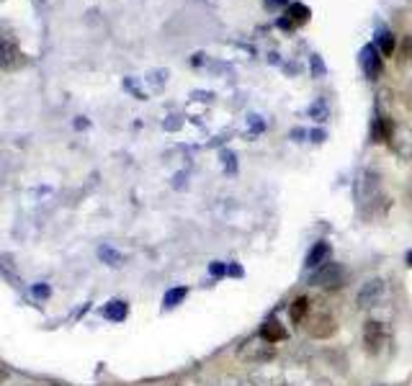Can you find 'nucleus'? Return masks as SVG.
<instances>
[{
  "instance_id": "obj_11",
  "label": "nucleus",
  "mask_w": 412,
  "mask_h": 386,
  "mask_svg": "<svg viewBox=\"0 0 412 386\" xmlns=\"http://www.w3.org/2000/svg\"><path fill=\"white\" fill-rule=\"evenodd\" d=\"M103 314H106L108 319H114V322H122V319L127 317V304H124V301H111V304L103 309Z\"/></svg>"
},
{
  "instance_id": "obj_6",
  "label": "nucleus",
  "mask_w": 412,
  "mask_h": 386,
  "mask_svg": "<svg viewBox=\"0 0 412 386\" xmlns=\"http://www.w3.org/2000/svg\"><path fill=\"white\" fill-rule=\"evenodd\" d=\"M386 343V330L381 322H376V319H369L364 325V345H366V353H379L381 348H384Z\"/></svg>"
},
{
  "instance_id": "obj_19",
  "label": "nucleus",
  "mask_w": 412,
  "mask_h": 386,
  "mask_svg": "<svg viewBox=\"0 0 412 386\" xmlns=\"http://www.w3.org/2000/svg\"><path fill=\"white\" fill-rule=\"evenodd\" d=\"M6 381H8V368H3V366H0V386L6 384Z\"/></svg>"
},
{
  "instance_id": "obj_2",
  "label": "nucleus",
  "mask_w": 412,
  "mask_h": 386,
  "mask_svg": "<svg viewBox=\"0 0 412 386\" xmlns=\"http://www.w3.org/2000/svg\"><path fill=\"white\" fill-rule=\"evenodd\" d=\"M237 358L243 360V363H253V366H260V363H268V360L276 358V350L270 343H265L263 338L260 340H248L240 353H237Z\"/></svg>"
},
{
  "instance_id": "obj_13",
  "label": "nucleus",
  "mask_w": 412,
  "mask_h": 386,
  "mask_svg": "<svg viewBox=\"0 0 412 386\" xmlns=\"http://www.w3.org/2000/svg\"><path fill=\"white\" fill-rule=\"evenodd\" d=\"M98 257H101L103 263L114 265V268H119V265L124 263V257L119 255V252H116L114 247H101V250H98Z\"/></svg>"
},
{
  "instance_id": "obj_20",
  "label": "nucleus",
  "mask_w": 412,
  "mask_h": 386,
  "mask_svg": "<svg viewBox=\"0 0 412 386\" xmlns=\"http://www.w3.org/2000/svg\"><path fill=\"white\" fill-rule=\"evenodd\" d=\"M26 386H57V384H49V381H36V384H26Z\"/></svg>"
},
{
  "instance_id": "obj_4",
  "label": "nucleus",
  "mask_w": 412,
  "mask_h": 386,
  "mask_svg": "<svg viewBox=\"0 0 412 386\" xmlns=\"http://www.w3.org/2000/svg\"><path fill=\"white\" fill-rule=\"evenodd\" d=\"M338 332V322L330 312H315L310 317V335L315 340H327Z\"/></svg>"
},
{
  "instance_id": "obj_16",
  "label": "nucleus",
  "mask_w": 412,
  "mask_h": 386,
  "mask_svg": "<svg viewBox=\"0 0 412 386\" xmlns=\"http://www.w3.org/2000/svg\"><path fill=\"white\" fill-rule=\"evenodd\" d=\"M211 273H214V276H224V271H227V268H224L222 263H211V268H209Z\"/></svg>"
},
{
  "instance_id": "obj_9",
  "label": "nucleus",
  "mask_w": 412,
  "mask_h": 386,
  "mask_svg": "<svg viewBox=\"0 0 412 386\" xmlns=\"http://www.w3.org/2000/svg\"><path fill=\"white\" fill-rule=\"evenodd\" d=\"M310 309H312V304H310V299L307 296L294 299V304H291V309H289L291 322H294V325H302V322L307 319V314H310Z\"/></svg>"
},
{
  "instance_id": "obj_12",
  "label": "nucleus",
  "mask_w": 412,
  "mask_h": 386,
  "mask_svg": "<svg viewBox=\"0 0 412 386\" xmlns=\"http://www.w3.org/2000/svg\"><path fill=\"white\" fill-rule=\"evenodd\" d=\"M189 296V289H186V286H178V289H170L168 294H165V306H178L183 301V299Z\"/></svg>"
},
{
  "instance_id": "obj_24",
  "label": "nucleus",
  "mask_w": 412,
  "mask_h": 386,
  "mask_svg": "<svg viewBox=\"0 0 412 386\" xmlns=\"http://www.w3.org/2000/svg\"><path fill=\"white\" fill-rule=\"evenodd\" d=\"M376 386H386V384H376Z\"/></svg>"
},
{
  "instance_id": "obj_7",
  "label": "nucleus",
  "mask_w": 412,
  "mask_h": 386,
  "mask_svg": "<svg viewBox=\"0 0 412 386\" xmlns=\"http://www.w3.org/2000/svg\"><path fill=\"white\" fill-rule=\"evenodd\" d=\"M327 257H330V245L324 242V240H319V242H315V247L307 252L305 265L310 268V271H315V268H319V265L327 263Z\"/></svg>"
},
{
  "instance_id": "obj_8",
  "label": "nucleus",
  "mask_w": 412,
  "mask_h": 386,
  "mask_svg": "<svg viewBox=\"0 0 412 386\" xmlns=\"http://www.w3.org/2000/svg\"><path fill=\"white\" fill-rule=\"evenodd\" d=\"M260 338H263L265 343H270V345H276V343L289 338V332L284 330V325H281L278 319H268V322L260 327Z\"/></svg>"
},
{
  "instance_id": "obj_17",
  "label": "nucleus",
  "mask_w": 412,
  "mask_h": 386,
  "mask_svg": "<svg viewBox=\"0 0 412 386\" xmlns=\"http://www.w3.org/2000/svg\"><path fill=\"white\" fill-rule=\"evenodd\" d=\"M227 273H230V276H243V268H240V265H230Z\"/></svg>"
},
{
  "instance_id": "obj_10",
  "label": "nucleus",
  "mask_w": 412,
  "mask_h": 386,
  "mask_svg": "<svg viewBox=\"0 0 412 386\" xmlns=\"http://www.w3.org/2000/svg\"><path fill=\"white\" fill-rule=\"evenodd\" d=\"M361 68H364V73L369 75L371 80L379 75V57H374V47H366L364 52H361Z\"/></svg>"
},
{
  "instance_id": "obj_21",
  "label": "nucleus",
  "mask_w": 412,
  "mask_h": 386,
  "mask_svg": "<svg viewBox=\"0 0 412 386\" xmlns=\"http://www.w3.org/2000/svg\"><path fill=\"white\" fill-rule=\"evenodd\" d=\"M405 257H407V265H410V268H412V250H410V252H407V255H405Z\"/></svg>"
},
{
  "instance_id": "obj_3",
  "label": "nucleus",
  "mask_w": 412,
  "mask_h": 386,
  "mask_svg": "<svg viewBox=\"0 0 412 386\" xmlns=\"http://www.w3.org/2000/svg\"><path fill=\"white\" fill-rule=\"evenodd\" d=\"M384 291H386V284L381 278H369L359 289V294H356V306H359V309H371V306H376L379 301H381Z\"/></svg>"
},
{
  "instance_id": "obj_5",
  "label": "nucleus",
  "mask_w": 412,
  "mask_h": 386,
  "mask_svg": "<svg viewBox=\"0 0 412 386\" xmlns=\"http://www.w3.org/2000/svg\"><path fill=\"white\" fill-rule=\"evenodd\" d=\"M389 144H392L394 155L402 157V160H412V129L405 124H397L389 136Z\"/></svg>"
},
{
  "instance_id": "obj_23",
  "label": "nucleus",
  "mask_w": 412,
  "mask_h": 386,
  "mask_svg": "<svg viewBox=\"0 0 412 386\" xmlns=\"http://www.w3.org/2000/svg\"><path fill=\"white\" fill-rule=\"evenodd\" d=\"M317 386H327V384H324V381H322V384H317Z\"/></svg>"
},
{
  "instance_id": "obj_15",
  "label": "nucleus",
  "mask_w": 412,
  "mask_h": 386,
  "mask_svg": "<svg viewBox=\"0 0 412 386\" xmlns=\"http://www.w3.org/2000/svg\"><path fill=\"white\" fill-rule=\"evenodd\" d=\"M399 57H402V62H412V39H410V36H405V39H402Z\"/></svg>"
},
{
  "instance_id": "obj_18",
  "label": "nucleus",
  "mask_w": 412,
  "mask_h": 386,
  "mask_svg": "<svg viewBox=\"0 0 412 386\" xmlns=\"http://www.w3.org/2000/svg\"><path fill=\"white\" fill-rule=\"evenodd\" d=\"M34 294H36V296H47V294H49V289H47V286H36V289H34Z\"/></svg>"
},
{
  "instance_id": "obj_1",
  "label": "nucleus",
  "mask_w": 412,
  "mask_h": 386,
  "mask_svg": "<svg viewBox=\"0 0 412 386\" xmlns=\"http://www.w3.org/2000/svg\"><path fill=\"white\" fill-rule=\"evenodd\" d=\"M345 281H348V271L340 263H332V260L315 268V273L310 278V284L322 289V291H338V289L345 286Z\"/></svg>"
},
{
  "instance_id": "obj_14",
  "label": "nucleus",
  "mask_w": 412,
  "mask_h": 386,
  "mask_svg": "<svg viewBox=\"0 0 412 386\" xmlns=\"http://www.w3.org/2000/svg\"><path fill=\"white\" fill-rule=\"evenodd\" d=\"M379 49H381V55L384 57H392L394 49H397V41H394L392 34H381L379 36Z\"/></svg>"
},
{
  "instance_id": "obj_22",
  "label": "nucleus",
  "mask_w": 412,
  "mask_h": 386,
  "mask_svg": "<svg viewBox=\"0 0 412 386\" xmlns=\"http://www.w3.org/2000/svg\"><path fill=\"white\" fill-rule=\"evenodd\" d=\"M407 109L412 111V93H410V101H407Z\"/></svg>"
}]
</instances>
